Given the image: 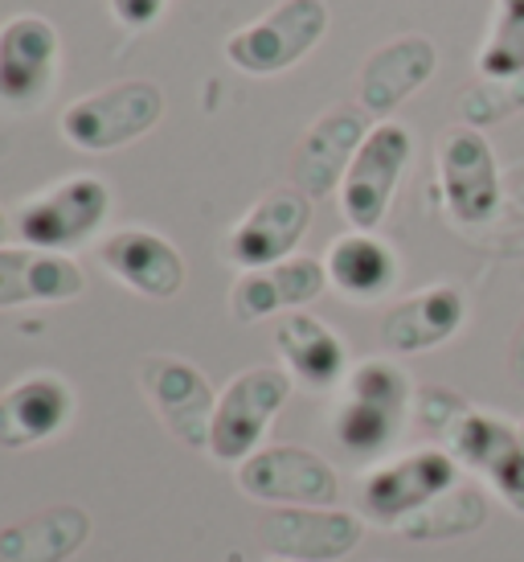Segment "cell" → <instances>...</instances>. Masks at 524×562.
Segmentation results:
<instances>
[{"mask_svg":"<svg viewBox=\"0 0 524 562\" xmlns=\"http://www.w3.org/2000/svg\"><path fill=\"white\" fill-rule=\"evenodd\" d=\"M365 538V521L337 505H278L262 517V542L287 562H337Z\"/></svg>","mask_w":524,"mask_h":562,"instance_id":"obj_9","label":"cell"},{"mask_svg":"<svg viewBox=\"0 0 524 562\" xmlns=\"http://www.w3.org/2000/svg\"><path fill=\"white\" fill-rule=\"evenodd\" d=\"M488 521V497L476 484H455L451 493H443L438 501H431L422 514L406 517L398 530L410 542H443V538H463L476 533Z\"/></svg>","mask_w":524,"mask_h":562,"instance_id":"obj_24","label":"cell"},{"mask_svg":"<svg viewBox=\"0 0 524 562\" xmlns=\"http://www.w3.org/2000/svg\"><path fill=\"white\" fill-rule=\"evenodd\" d=\"M483 79H521L524 75V0H500L492 33L479 49Z\"/></svg>","mask_w":524,"mask_h":562,"instance_id":"obj_25","label":"cell"},{"mask_svg":"<svg viewBox=\"0 0 524 562\" xmlns=\"http://www.w3.org/2000/svg\"><path fill=\"white\" fill-rule=\"evenodd\" d=\"M365 136H369L365 108H332L328 115H320L299 144V153H295V189L308 193V198L332 193L344 181V172L353 165L356 148L365 144Z\"/></svg>","mask_w":524,"mask_h":562,"instance_id":"obj_13","label":"cell"},{"mask_svg":"<svg viewBox=\"0 0 524 562\" xmlns=\"http://www.w3.org/2000/svg\"><path fill=\"white\" fill-rule=\"evenodd\" d=\"M414 415V386L401 366L386 358L361 361L344 378V398L332 415V431L344 452L361 464H381Z\"/></svg>","mask_w":524,"mask_h":562,"instance_id":"obj_1","label":"cell"},{"mask_svg":"<svg viewBox=\"0 0 524 562\" xmlns=\"http://www.w3.org/2000/svg\"><path fill=\"white\" fill-rule=\"evenodd\" d=\"M438 181L447 210L467 226L492 222L500 210V169L479 127H447L438 136Z\"/></svg>","mask_w":524,"mask_h":562,"instance_id":"obj_10","label":"cell"},{"mask_svg":"<svg viewBox=\"0 0 524 562\" xmlns=\"http://www.w3.org/2000/svg\"><path fill=\"white\" fill-rule=\"evenodd\" d=\"M230 308L238 321H262V316L278 313L283 304H278V292H275V283H271V276H266V271H250V276H242L238 288H233Z\"/></svg>","mask_w":524,"mask_h":562,"instance_id":"obj_29","label":"cell"},{"mask_svg":"<svg viewBox=\"0 0 524 562\" xmlns=\"http://www.w3.org/2000/svg\"><path fill=\"white\" fill-rule=\"evenodd\" d=\"M410 153H414V140L401 124H377L356 148L353 165L340 181V210L356 231L381 226L389 202H394V189L410 165Z\"/></svg>","mask_w":524,"mask_h":562,"instance_id":"obj_6","label":"cell"},{"mask_svg":"<svg viewBox=\"0 0 524 562\" xmlns=\"http://www.w3.org/2000/svg\"><path fill=\"white\" fill-rule=\"evenodd\" d=\"M107 271L132 292L152 300H169L181 292L185 283V263L169 238L152 235V231H115V235L99 247Z\"/></svg>","mask_w":524,"mask_h":562,"instance_id":"obj_17","label":"cell"},{"mask_svg":"<svg viewBox=\"0 0 524 562\" xmlns=\"http://www.w3.org/2000/svg\"><path fill=\"white\" fill-rule=\"evenodd\" d=\"M512 370H516V382L524 386V325L516 333V345H512Z\"/></svg>","mask_w":524,"mask_h":562,"instance_id":"obj_32","label":"cell"},{"mask_svg":"<svg viewBox=\"0 0 524 562\" xmlns=\"http://www.w3.org/2000/svg\"><path fill=\"white\" fill-rule=\"evenodd\" d=\"M111 9L124 25H152L156 13L164 9V0H111Z\"/></svg>","mask_w":524,"mask_h":562,"instance_id":"obj_31","label":"cell"},{"mask_svg":"<svg viewBox=\"0 0 524 562\" xmlns=\"http://www.w3.org/2000/svg\"><path fill=\"white\" fill-rule=\"evenodd\" d=\"M292 394V374L283 370H247L217 394L214 423H209V448L217 464H247L250 456L262 452V439L271 431L275 415Z\"/></svg>","mask_w":524,"mask_h":562,"instance_id":"obj_2","label":"cell"},{"mask_svg":"<svg viewBox=\"0 0 524 562\" xmlns=\"http://www.w3.org/2000/svg\"><path fill=\"white\" fill-rule=\"evenodd\" d=\"M459 484V460L447 448H414L394 460H381L361 484V509L377 526H401L422 514L431 501Z\"/></svg>","mask_w":524,"mask_h":562,"instance_id":"obj_3","label":"cell"},{"mask_svg":"<svg viewBox=\"0 0 524 562\" xmlns=\"http://www.w3.org/2000/svg\"><path fill=\"white\" fill-rule=\"evenodd\" d=\"M139 386L148 394L152 411L164 419L172 436L185 448H209V423H214V391L209 382L181 358H144L139 361Z\"/></svg>","mask_w":524,"mask_h":562,"instance_id":"obj_11","label":"cell"},{"mask_svg":"<svg viewBox=\"0 0 524 562\" xmlns=\"http://www.w3.org/2000/svg\"><path fill=\"white\" fill-rule=\"evenodd\" d=\"M463 316H467V300L455 283H431L414 296L398 300L386 316H381V345L394 353H426L447 345L459 333Z\"/></svg>","mask_w":524,"mask_h":562,"instance_id":"obj_15","label":"cell"},{"mask_svg":"<svg viewBox=\"0 0 524 562\" xmlns=\"http://www.w3.org/2000/svg\"><path fill=\"white\" fill-rule=\"evenodd\" d=\"M471 406L463 403L455 391H443V386H426V391L414 394V419L431 431V436H451L455 423L467 415Z\"/></svg>","mask_w":524,"mask_h":562,"instance_id":"obj_28","label":"cell"},{"mask_svg":"<svg viewBox=\"0 0 524 562\" xmlns=\"http://www.w3.org/2000/svg\"><path fill=\"white\" fill-rule=\"evenodd\" d=\"M0 238H4V218H0Z\"/></svg>","mask_w":524,"mask_h":562,"instance_id":"obj_33","label":"cell"},{"mask_svg":"<svg viewBox=\"0 0 524 562\" xmlns=\"http://www.w3.org/2000/svg\"><path fill=\"white\" fill-rule=\"evenodd\" d=\"M447 452L459 460L463 469L479 472L483 481L492 484L500 469L512 460L516 443H521V423H509L492 415V411H467L455 431L447 436Z\"/></svg>","mask_w":524,"mask_h":562,"instance_id":"obj_23","label":"cell"},{"mask_svg":"<svg viewBox=\"0 0 524 562\" xmlns=\"http://www.w3.org/2000/svg\"><path fill=\"white\" fill-rule=\"evenodd\" d=\"M324 271L328 283L349 300H377L398 283V255L373 231H353L332 243Z\"/></svg>","mask_w":524,"mask_h":562,"instance_id":"obj_22","label":"cell"},{"mask_svg":"<svg viewBox=\"0 0 524 562\" xmlns=\"http://www.w3.org/2000/svg\"><path fill=\"white\" fill-rule=\"evenodd\" d=\"M459 111L467 127L495 124V120H504L512 111H524V75L521 79H488L483 87L463 94Z\"/></svg>","mask_w":524,"mask_h":562,"instance_id":"obj_26","label":"cell"},{"mask_svg":"<svg viewBox=\"0 0 524 562\" xmlns=\"http://www.w3.org/2000/svg\"><path fill=\"white\" fill-rule=\"evenodd\" d=\"M438 66V49L431 37H398L373 54L365 70H361V108L369 115H389L401 108L418 87H426V79Z\"/></svg>","mask_w":524,"mask_h":562,"instance_id":"obj_18","label":"cell"},{"mask_svg":"<svg viewBox=\"0 0 524 562\" xmlns=\"http://www.w3.org/2000/svg\"><path fill=\"white\" fill-rule=\"evenodd\" d=\"M58 33L46 16H13L0 30V99L13 108L42 103L54 82Z\"/></svg>","mask_w":524,"mask_h":562,"instance_id":"obj_14","label":"cell"},{"mask_svg":"<svg viewBox=\"0 0 524 562\" xmlns=\"http://www.w3.org/2000/svg\"><path fill=\"white\" fill-rule=\"evenodd\" d=\"M324 30L328 9L320 0H283L262 21L233 33L226 42V54L247 75H278V70L299 63L324 37Z\"/></svg>","mask_w":524,"mask_h":562,"instance_id":"obj_7","label":"cell"},{"mask_svg":"<svg viewBox=\"0 0 524 562\" xmlns=\"http://www.w3.org/2000/svg\"><path fill=\"white\" fill-rule=\"evenodd\" d=\"M311 226V198L299 189H275L266 193L247 218L233 226L230 259L247 271H266V267L292 259L299 238Z\"/></svg>","mask_w":524,"mask_h":562,"instance_id":"obj_12","label":"cell"},{"mask_svg":"<svg viewBox=\"0 0 524 562\" xmlns=\"http://www.w3.org/2000/svg\"><path fill=\"white\" fill-rule=\"evenodd\" d=\"M275 349L295 382L308 391H332L349 378V349L337 333L308 313H287L275 325Z\"/></svg>","mask_w":524,"mask_h":562,"instance_id":"obj_19","label":"cell"},{"mask_svg":"<svg viewBox=\"0 0 524 562\" xmlns=\"http://www.w3.org/2000/svg\"><path fill=\"white\" fill-rule=\"evenodd\" d=\"M271 562H287V559H271Z\"/></svg>","mask_w":524,"mask_h":562,"instance_id":"obj_34","label":"cell"},{"mask_svg":"<svg viewBox=\"0 0 524 562\" xmlns=\"http://www.w3.org/2000/svg\"><path fill=\"white\" fill-rule=\"evenodd\" d=\"M82 292V271L75 259L54 250H4L0 247V308L33 300H75Z\"/></svg>","mask_w":524,"mask_h":562,"instance_id":"obj_20","label":"cell"},{"mask_svg":"<svg viewBox=\"0 0 524 562\" xmlns=\"http://www.w3.org/2000/svg\"><path fill=\"white\" fill-rule=\"evenodd\" d=\"M164 115V94L152 82H115L107 91L78 99L75 108H66L62 132L66 140L82 153H111L124 144L139 140L144 132H152L156 120Z\"/></svg>","mask_w":524,"mask_h":562,"instance_id":"obj_4","label":"cell"},{"mask_svg":"<svg viewBox=\"0 0 524 562\" xmlns=\"http://www.w3.org/2000/svg\"><path fill=\"white\" fill-rule=\"evenodd\" d=\"M492 493L509 505L512 514L524 517V419H521V443H516L512 460L500 469V476L492 481Z\"/></svg>","mask_w":524,"mask_h":562,"instance_id":"obj_30","label":"cell"},{"mask_svg":"<svg viewBox=\"0 0 524 562\" xmlns=\"http://www.w3.org/2000/svg\"><path fill=\"white\" fill-rule=\"evenodd\" d=\"M266 276L275 283L278 292V304L283 308H299V304H311V300L324 292L328 283V271L324 263H316V259H283V263L266 267Z\"/></svg>","mask_w":524,"mask_h":562,"instance_id":"obj_27","label":"cell"},{"mask_svg":"<svg viewBox=\"0 0 524 562\" xmlns=\"http://www.w3.org/2000/svg\"><path fill=\"white\" fill-rule=\"evenodd\" d=\"M111 210V193L99 177H70L62 186L46 189L42 198L21 205L16 214V235L33 250H62L87 243L103 226Z\"/></svg>","mask_w":524,"mask_h":562,"instance_id":"obj_5","label":"cell"},{"mask_svg":"<svg viewBox=\"0 0 524 562\" xmlns=\"http://www.w3.org/2000/svg\"><path fill=\"white\" fill-rule=\"evenodd\" d=\"M91 517L78 505H54L0 530V562H66L82 550Z\"/></svg>","mask_w":524,"mask_h":562,"instance_id":"obj_21","label":"cell"},{"mask_svg":"<svg viewBox=\"0 0 524 562\" xmlns=\"http://www.w3.org/2000/svg\"><path fill=\"white\" fill-rule=\"evenodd\" d=\"M238 488L266 505H337L340 476L320 452L278 443L238 464Z\"/></svg>","mask_w":524,"mask_h":562,"instance_id":"obj_8","label":"cell"},{"mask_svg":"<svg viewBox=\"0 0 524 562\" xmlns=\"http://www.w3.org/2000/svg\"><path fill=\"white\" fill-rule=\"evenodd\" d=\"M75 415V391L54 374H30L0 394V448H33Z\"/></svg>","mask_w":524,"mask_h":562,"instance_id":"obj_16","label":"cell"}]
</instances>
